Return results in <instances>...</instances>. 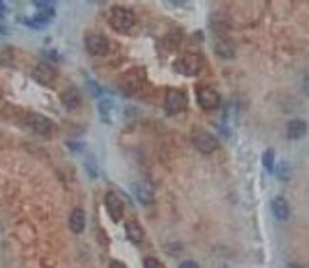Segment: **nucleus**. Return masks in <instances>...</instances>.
<instances>
[{"label": "nucleus", "instance_id": "f257e3e1", "mask_svg": "<svg viewBox=\"0 0 309 268\" xmlns=\"http://www.w3.org/2000/svg\"><path fill=\"white\" fill-rule=\"evenodd\" d=\"M134 13L132 10L125 8V6H114L110 10V15H108V22L110 26L114 28L118 34H127L130 28L134 26Z\"/></svg>", "mask_w": 309, "mask_h": 268}, {"label": "nucleus", "instance_id": "f03ea898", "mask_svg": "<svg viewBox=\"0 0 309 268\" xmlns=\"http://www.w3.org/2000/svg\"><path fill=\"white\" fill-rule=\"evenodd\" d=\"M174 69L185 77H195L203 69V58L200 54H194V52H186L174 62Z\"/></svg>", "mask_w": 309, "mask_h": 268}, {"label": "nucleus", "instance_id": "7ed1b4c3", "mask_svg": "<svg viewBox=\"0 0 309 268\" xmlns=\"http://www.w3.org/2000/svg\"><path fill=\"white\" fill-rule=\"evenodd\" d=\"M144 78H146V75H144V69H140V67H134V69L127 71L123 77L120 78L118 88H120V92L123 93V95L130 97V95H134V93L142 88Z\"/></svg>", "mask_w": 309, "mask_h": 268}, {"label": "nucleus", "instance_id": "20e7f679", "mask_svg": "<svg viewBox=\"0 0 309 268\" xmlns=\"http://www.w3.org/2000/svg\"><path fill=\"white\" fill-rule=\"evenodd\" d=\"M24 123L30 131L39 134V136H52V132H54L52 121L47 115L38 114V112H30V114L24 115Z\"/></svg>", "mask_w": 309, "mask_h": 268}, {"label": "nucleus", "instance_id": "39448f33", "mask_svg": "<svg viewBox=\"0 0 309 268\" xmlns=\"http://www.w3.org/2000/svg\"><path fill=\"white\" fill-rule=\"evenodd\" d=\"M192 143L203 155H211L218 149V140L212 136L211 132L203 131V129H195L194 134H192Z\"/></svg>", "mask_w": 309, "mask_h": 268}, {"label": "nucleus", "instance_id": "423d86ee", "mask_svg": "<svg viewBox=\"0 0 309 268\" xmlns=\"http://www.w3.org/2000/svg\"><path fill=\"white\" fill-rule=\"evenodd\" d=\"M186 108V95L177 88H170L166 92V114L177 115Z\"/></svg>", "mask_w": 309, "mask_h": 268}, {"label": "nucleus", "instance_id": "0eeeda50", "mask_svg": "<svg viewBox=\"0 0 309 268\" xmlns=\"http://www.w3.org/2000/svg\"><path fill=\"white\" fill-rule=\"evenodd\" d=\"M84 45H86V50L92 56H106L110 50L108 39L101 34H88L86 39H84Z\"/></svg>", "mask_w": 309, "mask_h": 268}, {"label": "nucleus", "instance_id": "6e6552de", "mask_svg": "<svg viewBox=\"0 0 309 268\" xmlns=\"http://www.w3.org/2000/svg\"><path fill=\"white\" fill-rule=\"evenodd\" d=\"M198 103L203 110H214L220 106V93L211 86L198 88Z\"/></svg>", "mask_w": 309, "mask_h": 268}, {"label": "nucleus", "instance_id": "1a4fd4ad", "mask_svg": "<svg viewBox=\"0 0 309 268\" xmlns=\"http://www.w3.org/2000/svg\"><path fill=\"white\" fill-rule=\"evenodd\" d=\"M32 77L36 82H39L41 86H54L56 78H58V73L52 66L49 64H38L34 67Z\"/></svg>", "mask_w": 309, "mask_h": 268}, {"label": "nucleus", "instance_id": "9d476101", "mask_svg": "<svg viewBox=\"0 0 309 268\" xmlns=\"http://www.w3.org/2000/svg\"><path fill=\"white\" fill-rule=\"evenodd\" d=\"M104 205H106V211H108L110 218L114 220L116 224H120L121 218H123V201H121L116 192H106L104 196Z\"/></svg>", "mask_w": 309, "mask_h": 268}, {"label": "nucleus", "instance_id": "9b49d317", "mask_svg": "<svg viewBox=\"0 0 309 268\" xmlns=\"http://www.w3.org/2000/svg\"><path fill=\"white\" fill-rule=\"evenodd\" d=\"M134 196L138 197L140 203L151 205L155 201V188L149 183H138V185H134Z\"/></svg>", "mask_w": 309, "mask_h": 268}, {"label": "nucleus", "instance_id": "f8f14e48", "mask_svg": "<svg viewBox=\"0 0 309 268\" xmlns=\"http://www.w3.org/2000/svg\"><path fill=\"white\" fill-rule=\"evenodd\" d=\"M60 99H62V104H64L67 110L80 108V104H82L80 93H78V90H76V88H67L60 95Z\"/></svg>", "mask_w": 309, "mask_h": 268}, {"label": "nucleus", "instance_id": "ddd939ff", "mask_svg": "<svg viewBox=\"0 0 309 268\" xmlns=\"http://www.w3.org/2000/svg\"><path fill=\"white\" fill-rule=\"evenodd\" d=\"M214 52L223 60H229L235 56V45L228 38H216L214 39Z\"/></svg>", "mask_w": 309, "mask_h": 268}, {"label": "nucleus", "instance_id": "4468645a", "mask_svg": "<svg viewBox=\"0 0 309 268\" xmlns=\"http://www.w3.org/2000/svg\"><path fill=\"white\" fill-rule=\"evenodd\" d=\"M69 227L73 233H82L84 231V227H86V214H84V211L82 209H75L73 213H71L69 216Z\"/></svg>", "mask_w": 309, "mask_h": 268}, {"label": "nucleus", "instance_id": "2eb2a0df", "mask_svg": "<svg viewBox=\"0 0 309 268\" xmlns=\"http://www.w3.org/2000/svg\"><path fill=\"white\" fill-rule=\"evenodd\" d=\"M181 43H183V32H181V30H172V32L162 39L164 49L168 50V52H175V50L179 49Z\"/></svg>", "mask_w": 309, "mask_h": 268}, {"label": "nucleus", "instance_id": "dca6fc26", "mask_svg": "<svg viewBox=\"0 0 309 268\" xmlns=\"http://www.w3.org/2000/svg\"><path fill=\"white\" fill-rule=\"evenodd\" d=\"M125 229H127V235H129L130 241L136 242V244H140V242L144 241V236H146V233L142 229V225L138 224L134 218L129 220V222L125 224Z\"/></svg>", "mask_w": 309, "mask_h": 268}, {"label": "nucleus", "instance_id": "f3484780", "mask_svg": "<svg viewBox=\"0 0 309 268\" xmlns=\"http://www.w3.org/2000/svg\"><path fill=\"white\" fill-rule=\"evenodd\" d=\"M305 131H307V125H305V121H302V120L289 121L287 136L291 138V140H298V138H302L305 134Z\"/></svg>", "mask_w": 309, "mask_h": 268}, {"label": "nucleus", "instance_id": "a211bd4d", "mask_svg": "<svg viewBox=\"0 0 309 268\" xmlns=\"http://www.w3.org/2000/svg\"><path fill=\"white\" fill-rule=\"evenodd\" d=\"M272 213L276 216L277 220H287L289 218V203L283 199V197H276L274 201H272Z\"/></svg>", "mask_w": 309, "mask_h": 268}, {"label": "nucleus", "instance_id": "6ab92c4d", "mask_svg": "<svg viewBox=\"0 0 309 268\" xmlns=\"http://www.w3.org/2000/svg\"><path fill=\"white\" fill-rule=\"evenodd\" d=\"M99 110H101V115L104 117V121L108 123V121H112L110 117H112V101H101V104H99Z\"/></svg>", "mask_w": 309, "mask_h": 268}, {"label": "nucleus", "instance_id": "aec40b11", "mask_svg": "<svg viewBox=\"0 0 309 268\" xmlns=\"http://www.w3.org/2000/svg\"><path fill=\"white\" fill-rule=\"evenodd\" d=\"M263 162H265L266 170L274 171V149H266L265 155H263Z\"/></svg>", "mask_w": 309, "mask_h": 268}, {"label": "nucleus", "instance_id": "412c9836", "mask_svg": "<svg viewBox=\"0 0 309 268\" xmlns=\"http://www.w3.org/2000/svg\"><path fill=\"white\" fill-rule=\"evenodd\" d=\"M276 171H277V175H279V179H282V181H287L289 179V173H291L287 162H282V164H279V168H277Z\"/></svg>", "mask_w": 309, "mask_h": 268}, {"label": "nucleus", "instance_id": "4be33fe9", "mask_svg": "<svg viewBox=\"0 0 309 268\" xmlns=\"http://www.w3.org/2000/svg\"><path fill=\"white\" fill-rule=\"evenodd\" d=\"M144 268H164V266H162V263H160L158 259L147 257L146 261H144Z\"/></svg>", "mask_w": 309, "mask_h": 268}, {"label": "nucleus", "instance_id": "5701e85b", "mask_svg": "<svg viewBox=\"0 0 309 268\" xmlns=\"http://www.w3.org/2000/svg\"><path fill=\"white\" fill-rule=\"evenodd\" d=\"M43 56H45V58H54V62L60 60V56L56 54V50H45Z\"/></svg>", "mask_w": 309, "mask_h": 268}, {"label": "nucleus", "instance_id": "b1692460", "mask_svg": "<svg viewBox=\"0 0 309 268\" xmlns=\"http://www.w3.org/2000/svg\"><path fill=\"white\" fill-rule=\"evenodd\" d=\"M179 268H200V264H195L194 261H185Z\"/></svg>", "mask_w": 309, "mask_h": 268}, {"label": "nucleus", "instance_id": "393cba45", "mask_svg": "<svg viewBox=\"0 0 309 268\" xmlns=\"http://www.w3.org/2000/svg\"><path fill=\"white\" fill-rule=\"evenodd\" d=\"M108 268H127L123 263H120V261H110Z\"/></svg>", "mask_w": 309, "mask_h": 268}, {"label": "nucleus", "instance_id": "a878e982", "mask_svg": "<svg viewBox=\"0 0 309 268\" xmlns=\"http://www.w3.org/2000/svg\"><path fill=\"white\" fill-rule=\"evenodd\" d=\"M67 145H69V147L73 149V151H78V149H82V143H75V142H69V143H67Z\"/></svg>", "mask_w": 309, "mask_h": 268}, {"label": "nucleus", "instance_id": "bb28decb", "mask_svg": "<svg viewBox=\"0 0 309 268\" xmlns=\"http://www.w3.org/2000/svg\"><path fill=\"white\" fill-rule=\"evenodd\" d=\"M304 92H305V93H307V95H309V75H307V77L304 78Z\"/></svg>", "mask_w": 309, "mask_h": 268}, {"label": "nucleus", "instance_id": "cd10ccee", "mask_svg": "<svg viewBox=\"0 0 309 268\" xmlns=\"http://www.w3.org/2000/svg\"><path fill=\"white\" fill-rule=\"evenodd\" d=\"M4 11H6V6L2 4V2H0V17L4 15Z\"/></svg>", "mask_w": 309, "mask_h": 268}, {"label": "nucleus", "instance_id": "c85d7f7f", "mask_svg": "<svg viewBox=\"0 0 309 268\" xmlns=\"http://www.w3.org/2000/svg\"><path fill=\"white\" fill-rule=\"evenodd\" d=\"M8 32V28H4V26H0V34H6Z\"/></svg>", "mask_w": 309, "mask_h": 268}, {"label": "nucleus", "instance_id": "c756f323", "mask_svg": "<svg viewBox=\"0 0 309 268\" xmlns=\"http://www.w3.org/2000/svg\"><path fill=\"white\" fill-rule=\"evenodd\" d=\"M287 268H302V266H298V264H289Z\"/></svg>", "mask_w": 309, "mask_h": 268}]
</instances>
